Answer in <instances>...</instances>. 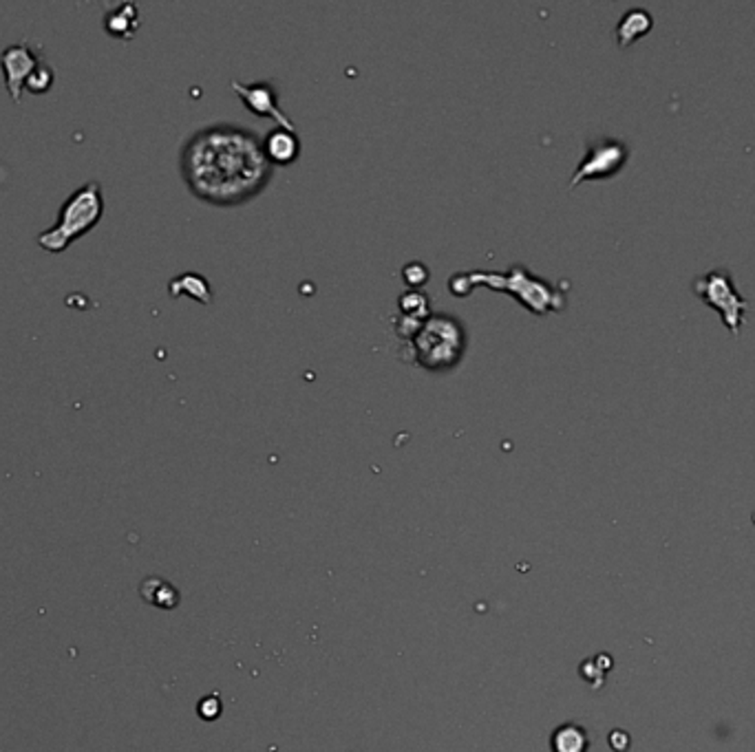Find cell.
Masks as SVG:
<instances>
[{
	"mask_svg": "<svg viewBox=\"0 0 755 752\" xmlns=\"http://www.w3.org/2000/svg\"><path fill=\"white\" fill-rule=\"evenodd\" d=\"M413 360L427 371H451L466 351V329L456 316L431 314L409 340Z\"/></svg>",
	"mask_w": 755,
	"mask_h": 752,
	"instance_id": "277c9868",
	"label": "cell"
},
{
	"mask_svg": "<svg viewBox=\"0 0 755 752\" xmlns=\"http://www.w3.org/2000/svg\"><path fill=\"white\" fill-rule=\"evenodd\" d=\"M180 170L197 199L219 207L248 204L270 186L274 175L263 137L230 122L192 133L181 146Z\"/></svg>",
	"mask_w": 755,
	"mask_h": 752,
	"instance_id": "6da1fadb",
	"label": "cell"
},
{
	"mask_svg": "<svg viewBox=\"0 0 755 752\" xmlns=\"http://www.w3.org/2000/svg\"><path fill=\"white\" fill-rule=\"evenodd\" d=\"M38 64H41V58H38V53L33 51L29 42L12 44V47H7L0 53V69H3L5 87H7V93L14 104L23 102L24 84L32 78V73L36 71Z\"/></svg>",
	"mask_w": 755,
	"mask_h": 752,
	"instance_id": "52a82bcc",
	"label": "cell"
},
{
	"mask_svg": "<svg viewBox=\"0 0 755 752\" xmlns=\"http://www.w3.org/2000/svg\"><path fill=\"white\" fill-rule=\"evenodd\" d=\"M477 285H486L491 289L506 291L517 303H521L532 314L546 316L550 311H561L566 307V294L559 285L537 279L524 265H512L506 274L493 271H471V274H456L448 280V289L453 296L462 298L468 296Z\"/></svg>",
	"mask_w": 755,
	"mask_h": 752,
	"instance_id": "7a4b0ae2",
	"label": "cell"
},
{
	"mask_svg": "<svg viewBox=\"0 0 755 752\" xmlns=\"http://www.w3.org/2000/svg\"><path fill=\"white\" fill-rule=\"evenodd\" d=\"M550 748L552 752H587L590 750V737H587L584 726L567 721L552 732Z\"/></svg>",
	"mask_w": 755,
	"mask_h": 752,
	"instance_id": "7c38bea8",
	"label": "cell"
},
{
	"mask_svg": "<svg viewBox=\"0 0 755 752\" xmlns=\"http://www.w3.org/2000/svg\"><path fill=\"white\" fill-rule=\"evenodd\" d=\"M232 88H235L236 96L241 97L250 113L259 117H268L272 120L276 126L290 128V131H296L292 120L285 117V113L279 108V97H276V91L272 84L268 82H256V84H241L232 82Z\"/></svg>",
	"mask_w": 755,
	"mask_h": 752,
	"instance_id": "ba28073f",
	"label": "cell"
},
{
	"mask_svg": "<svg viewBox=\"0 0 755 752\" xmlns=\"http://www.w3.org/2000/svg\"><path fill=\"white\" fill-rule=\"evenodd\" d=\"M105 32L111 38H117V41H133L140 29V9L133 3L117 5L115 9L105 16Z\"/></svg>",
	"mask_w": 755,
	"mask_h": 752,
	"instance_id": "30bf717a",
	"label": "cell"
},
{
	"mask_svg": "<svg viewBox=\"0 0 755 752\" xmlns=\"http://www.w3.org/2000/svg\"><path fill=\"white\" fill-rule=\"evenodd\" d=\"M199 712H201V717H206V720H215V717L221 712V702L216 700V695H210L208 700L201 702Z\"/></svg>",
	"mask_w": 755,
	"mask_h": 752,
	"instance_id": "ac0fdd59",
	"label": "cell"
},
{
	"mask_svg": "<svg viewBox=\"0 0 755 752\" xmlns=\"http://www.w3.org/2000/svg\"><path fill=\"white\" fill-rule=\"evenodd\" d=\"M105 216V192L100 181H88L64 199L58 210L56 225L38 234V245L44 252L60 254L82 236H87Z\"/></svg>",
	"mask_w": 755,
	"mask_h": 752,
	"instance_id": "3957f363",
	"label": "cell"
},
{
	"mask_svg": "<svg viewBox=\"0 0 755 752\" xmlns=\"http://www.w3.org/2000/svg\"><path fill=\"white\" fill-rule=\"evenodd\" d=\"M142 598L152 607H160V610H175L180 605V592L166 582L164 578L151 576L142 582L140 587Z\"/></svg>",
	"mask_w": 755,
	"mask_h": 752,
	"instance_id": "4fadbf2b",
	"label": "cell"
},
{
	"mask_svg": "<svg viewBox=\"0 0 755 752\" xmlns=\"http://www.w3.org/2000/svg\"><path fill=\"white\" fill-rule=\"evenodd\" d=\"M398 309H400V316L411 318V320H427L428 316H431L428 298L418 289H411V291H407V294L400 296Z\"/></svg>",
	"mask_w": 755,
	"mask_h": 752,
	"instance_id": "9a60e30c",
	"label": "cell"
},
{
	"mask_svg": "<svg viewBox=\"0 0 755 752\" xmlns=\"http://www.w3.org/2000/svg\"><path fill=\"white\" fill-rule=\"evenodd\" d=\"M651 24H654V18H651L648 9L634 7L630 9V12H625L621 23L616 24V38H619L621 47H628L636 38L645 36L651 29Z\"/></svg>",
	"mask_w": 755,
	"mask_h": 752,
	"instance_id": "8fae6325",
	"label": "cell"
},
{
	"mask_svg": "<svg viewBox=\"0 0 755 752\" xmlns=\"http://www.w3.org/2000/svg\"><path fill=\"white\" fill-rule=\"evenodd\" d=\"M53 82H56V73H53V67H49L47 62L38 64L36 71L32 73V78H29L27 84H24V91L33 93V96H42V93H47L49 88L53 87Z\"/></svg>",
	"mask_w": 755,
	"mask_h": 752,
	"instance_id": "2e32d148",
	"label": "cell"
},
{
	"mask_svg": "<svg viewBox=\"0 0 755 752\" xmlns=\"http://www.w3.org/2000/svg\"><path fill=\"white\" fill-rule=\"evenodd\" d=\"M694 294L703 303L712 305L723 316L724 325L729 326L733 335L740 334L744 323V309L749 307V300L735 289L732 271L724 267H712L704 274H698L692 283Z\"/></svg>",
	"mask_w": 755,
	"mask_h": 752,
	"instance_id": "5b68a950",
	"label": "cell"
},
{
	"mask_svg": "<svg viewBox=\"0 0 755 752\" xmlns=\"http://www.w3.org/2000/svg\"><path fill=\"white\" fill-rule=\"evenodd\" d=\"M630 160V146L623 140L616 137H599V140L587 142V151L576 166L575 175L570 179V188L579 186L587 179H610L619 175Z\"/></svg>",
	"mask_w": 755,
	"mask_h": 752,
	"instance_id": "8992f818",
	"label": "cell"
},
{
	"mask_svg": "<svg viewBox=\"0 0 755 752\" xmlns=\"http://www.w3.org/2000/svg\"><path fill=\"white\" fill-rule=\"evenodd\" d=\"M402 279H404V283L416 289V287H422L428 280V270L424 267V263H418V261H413V263L404 265Z\"/></svg>",
	"mask_w": 755,
	"mask_h": 752,
	"instance_id": "e0dca14e",
	"label": "cell"
},
{
	"mask_svg": "<svg viewBox=\"0 0 755 752\" xmlns=\"http://www.w3.org/2000/svg\"><path fill=\"white\" fill-rule=\"evenodd\" d=\"M263 151L272 166H288L300 155V140L296 131L276 126L263 137Z\"/></svg>",
	"mask_w": 755,
	"mask_h": 752,
	"instance_id": "9c48e42d",
	"label": "cell"
},
{
	"mask_svg": "<svg viewBox=\"0 0 755 752\" xmlns=\"http://www.w3.org/2000/svg\"><path fill=\"white\" fill-rule=\"evenodd\" d=\"M170 294L192 296V298H197L199 303H210V298H212L208 280H206L204 276H197V274H184V276H180V279L172 280Z\"/></svg>",
	"mask_w": 755,
	"mask_h": 752,
	"instance_id": "5bb4252c",
	"label": "cell"
}]
</instances>
